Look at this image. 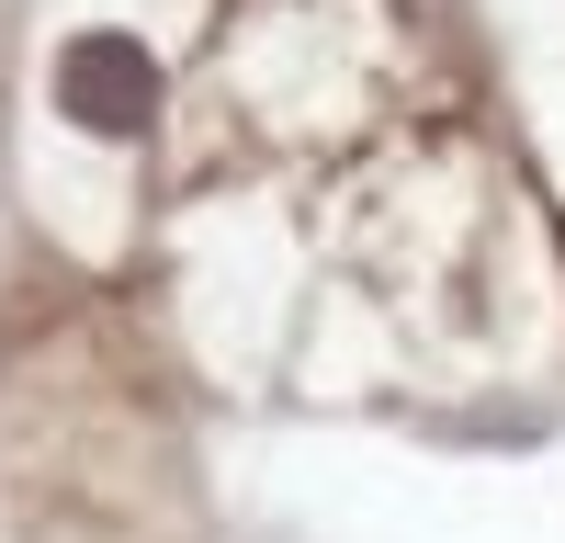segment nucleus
<instances>
[{"mask_svg":"<svg viewBox=\"0 0 565 543\" xmlns=\"http://www.w3.org/2000/svg\"><path fill=\"white\" fill-rule=\"evenodd\" d=\"M57 114L90 125V136H136L159 114V68H148V45L136 34H79L68 57H57Z\"/></svg>","mask_w":565,"mask_h":543,"instance_id":"obj_1","label":"nucleus"}]
</instances>
